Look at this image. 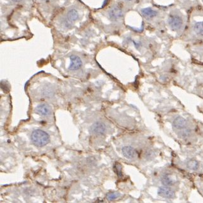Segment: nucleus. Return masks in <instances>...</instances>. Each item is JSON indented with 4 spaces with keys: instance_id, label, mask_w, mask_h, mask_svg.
Instances as JSON below:
<instances>
[{
    "instance_id": "39448f33",
    "label": "nucleus",
    "mask_w": 203,
    "mask_h": 203,
    "mask_svg": "<svg viewBox=\"0 0 203 203\" xmlns=\"http://www.w3.org/2000/svg\"><path fill=\"white\" fill-rule=\"evenodd\" d=\"M70 63L69 69L70 70H77L82 66V62L81 59L77 55H71L70 57Z\"/></svg>"
},
{
    "instance_id": "9d476101",
    "label": "nucleus",
    "mask_w": 203,
    "mask_h": 203,
    "mask_svg": "<svg viewBox=\"0 0 203 203\" xmlns=\"http://www.w3.org/2000/svg\"><path fill=\"white\" fill-rule=\"evenodd\" d=\"M36 111L42 116H47L51 113V108L48 104H43L37 106L36 108Z\"/></svg>"
},
{
    "instance_id": "f257e3e1",
    "label": "nucleus",
    "mask_w": 203,
    "mask_h": 203,
    "mask_svg": "<svg viewBox=\"0 0 203 203\" xmlns=\"http://www.w3.org/2000/svg\"><path fill=\"white\" fill-rule=\"evenodd\" d=\"M31 141L34 144L38 147H43L49 141V135L44 131L37 129L31 134Z\"/></svg>"
},
{
    "instance_id": "ddd939ff",
    "label": "nucleus",
    "mask_w": 203,
    "mask_h": 203,
    "mask_svg": "<svg viewBox=\"0 0 203 203\" xmlns=\"http://www.w3.org/2000/svg\"><path fill=\"white\" fill-rule=\"evenodd\" d=\"M194 30L197 35L203 36V22H197L194 25Z\"/></svg>"
},
{
    "instance_id": "9b49d317",
    "label": "nucleus",
    "mask_w": 203,
    "mask_h": 203,
    "mask_svg": "<svg viewBox=\"0 0 203 203\" xmlns=\"http://www.w3.org/2000/svg\"><path fill=\"white\" fill-rule=\"evenodd\" d=\"M187 125V121L182 117H177L173 122V126L177 129H182Z\"/></svg>"
},
{
    "instance_id": "f3484780",
    "label": "nucleus",
    "mask_w": 203,
    "mask_h": 203,
    "mask_svg": "<svg viewBox=\"0 0 203 203\" xmlns=\"http://www.w3.org/2000/svg\"><path fill=\"white\" fill-rule=\"evenodd\" d=\"M12 1H14V2H15V3H18V2H20L21 0H11Z\"/></svg>"
},
{
    "instance_id": "f03ea898",
    "label": "nucleus",
    "mask_w": 203,
    "mask_h": 203,
    "mask_svg": "<svg viewBox=\"0 0 203 203\" xmlns=\"http://www.w3.org/2000/svg\"><path fill=\"white\" fill-rule=\"evenodd\" d=\"M168 24L172 31H177L181 29L183 24V21L179 16L170 15L168 17Z\"/></svg>"
},
{
    "instance_id": "a211bd4d",
    "label": "nucleus",
    "mask_w": 203,
    "mask_h": 203,
    "mask_svg": "<svg viewBox=\"0 0 203 203\" xmlns=\"http://www.w3.org/2000/svg\"><path fill=\"white\" fill-rule=\"evenodd\" d=\"M125 1H132V0H125Z\"/></svg>"
},
{
    "instance_id": "7ed1b4c3",
    "label": "nucleus",
    "mask_w": 203,
    "mask_h": 203,
    "mask_svg": "<svg viewBox=\"0 0 203 203\" xmlns=\"http://www.w3.org/2000/svg\"><path fill=\"white\" fill-rule=\"evenodd\" d=\"M123 11L120 5L114 6L109 11V17L112 20H117L122 17Z\"/></svg>"
},
{
    "instance_id": "423d86ee",
    "label": "nucleus",
    "mask_w": 203,
    "mask_h": 203,
    "mask_svg": "<svg viewBox=\"0 0 203 203\" xmlns=\"http://www.w3.org/2000/svg\"><path fill=\"white\" fill-rule=\"evenodd\" d=\"M90 131L96 135H103L106 131V126L101 122H96L91 127Z\"/></svg>"
},
{
    "instance_id": "2eb2a0df",
    "label": "nucleus",
    "mask_w": 203,
    "mask_h": 203,
    "mask_svg": "<svg viewBox=\"0 0 203 203\" xmlns=\"http://www.w3.org/2000/svg\"><path fill=\"white\" fill-rule=\"evenodd\" d=\"M120 196V194L118 192H109L107 195V199L109 201H112L117 199Z\"/></svg>"
},
{
    "instance_id": "f8f14e48",
    "label": "nucleus",
    "mask_w": 203,
    "mask_h": 203,
    "mask_svg": "<svg viewBox=\"0 0 203 203\" xmlns=\"http://www.w3.org/2000/svg\"><path fill=\"white\" fill-rule=\"evenodd\" d=\"M79 19V13L75 9H71L67 14V19L70 22H74Z\"/></svg>"
},
{
    "instance_id": "6e6552de",
    "label": "nucleus",
    "mask_w": 203,
    "mask_h": 203,
    "mask_svg": "<svg viewBox=\"0 0 203 203\" xmlns=\"http://www.w3.org/2000/svg\"><path fill=\"white\" fill-rule=\"evenodd\" d=\"M141 14L144 18L147 20H151L158 15V12L152 9L151 8H143L141 10Z\"/></svg>"
},
{
    "instance_id": "dca6fc26",
    "label": "nucleus",
    "mask_w": 203,
    "mask_h": 203,
    "mask_svg": "<svg viewBox=\"0 0 203 203\" xmlns=\"http://www.w3.org/2000/svg\"><path fill=\"white\" fill-rule=\"evenodd\" d=\"M114 170L119 177H122V167L119 163H116L114 165Z\"/></svg>"
},
{
    "instance_id": "1a4fd4ad",
    "label": "nucleus",
    "mask_w": 203,
    "mask_h": 203,
    "mask_svg": "<svg viewBox=\"0 0 203 203\" xmlns=\"http://www.w3.org/2000/svg\"><path fill=\"white\" fill-rule=\"evenodd\" d=\"M122 153L126 158L132 159L136 156V151L131 146H125L122 148Z\"/></svg>"
},
{
    "instance_id": "4468645a",
    "label": "nucleus",
    "mask_w": 203,
    "mask_h": 203,
    "mask_svg": "<svg viewBox=\"0 0 203 203\" xmlns=\"http://www.w3.org/2000/svg\"><path fill=\"white\" fill-rule=\"evenodd\" d=\"M187 167L190 170H197L199 168V163L195 159H191L187 162Z\"/></svg>"
},
{
    "instance_id": "20e7f679",
    "label": "nucleus",
    "mask_w": 203,
    "mask_h": 203,
    "mask_svg": "<svg viewBox=\"0 0 203 203\" xmlns=\"http://www.w3.org/2000/svg\"><path fill=\"white\" fill-rule=\"evenodd\" d=\"M158 195L167 199H173L175 196V192L168 186L160 187L158 191Z\"/></svg>"
},
{
    "instance_id": "0eeeda50",
    "label": "nucleus",
    "mask_w": 203,
    "mask_h": 203,
    "mask_svg": "<svg viewBox=\"0 0 203 203\" xmlns=\"http://www.w3.org/2000/svg\"><path fill=\"white\" fill-rule=\"evenodd\" d=\"M161 181H162V183L163 185L168 186V187L173 185L175 183L177 182V180H176L174 176L168 174L163 175V177H162V179H161Z\"/></svg>"
}]
</instances>
